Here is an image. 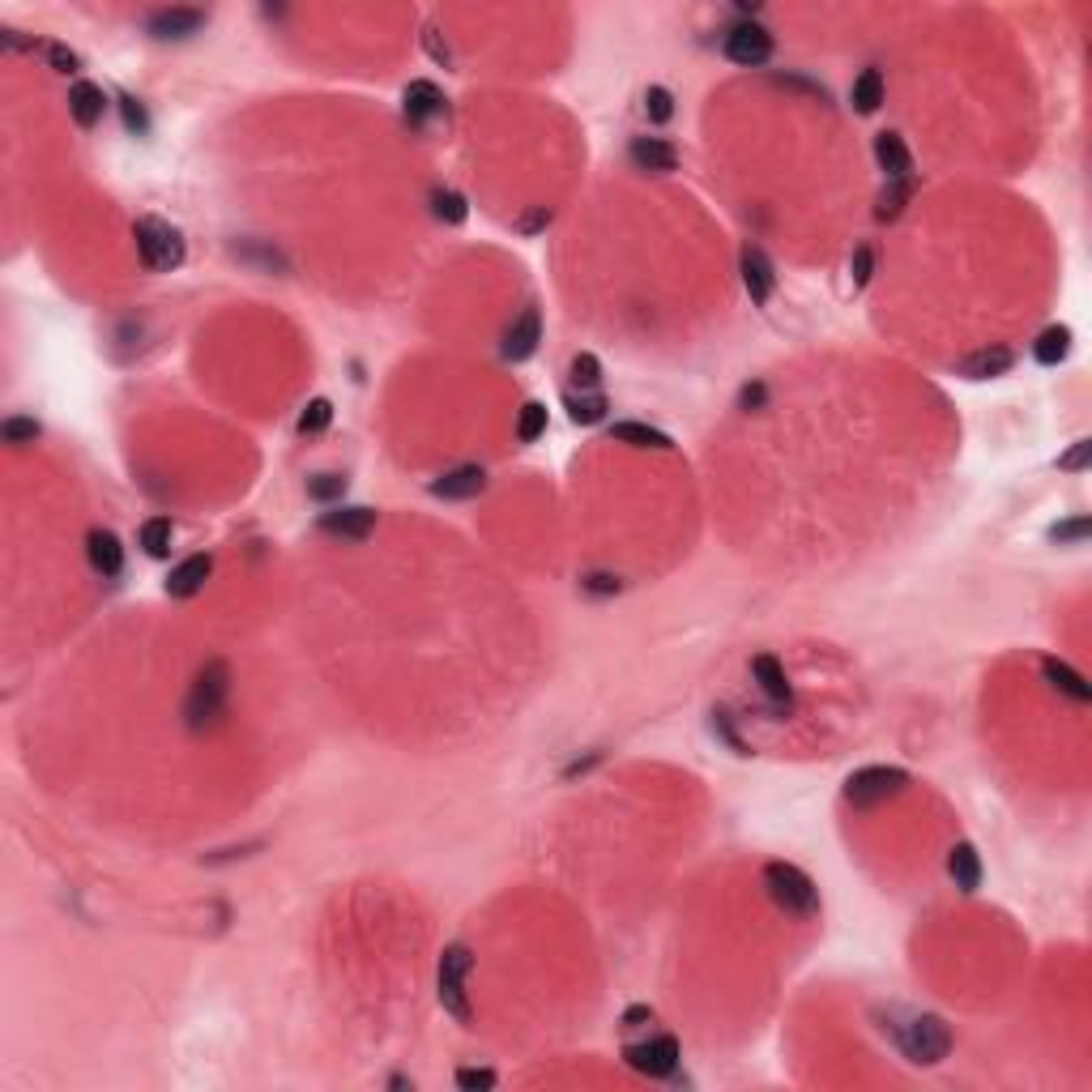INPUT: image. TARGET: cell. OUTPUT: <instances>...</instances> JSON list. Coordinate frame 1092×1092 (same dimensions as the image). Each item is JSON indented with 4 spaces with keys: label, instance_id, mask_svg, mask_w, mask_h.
<instances>
[{
    "label": "cell",
    "instance_id": "obj_10",
    "mask_svg": "<svg viewBox=\"0 0 1092 1092\" xmlns=\"http://www.w3.org/2000/svg\"><path fill=\"white\" fill-rule=\"evenodd\" d=\"M538 342H542V316H538V308H525L508 329H504V342H500V355L508 359V363H525L533 350H538Z\"/></svg>",
    "mask_w": 1092,
    "mask_h": 1092
},
{
    "label": "cell",
    "instance_id": "obj_28",
    "mask_svg": "<svg viewBox=\"0 0 1092 1092\" xmlns=\"http://www.w3.org/2000/svg\"><path fill=\"white\" fill-rule=\"evenodd\" d=\"M568 418L576 423V427H593V423H602L607 418V410H611V402L602 397V393H568Z\"/></svg>",
    "mask_w": 1092,
    "mask_h": 1092
},
{
    "label": "cell",
    "instance_id": "obj_19",
    "mask_svg": "<svg viewBox=\"0 0 1092 1092\" xmlns=\"http://www.w3.org/2000/svg\"><path fill=\"white\" fill-rule=\"evenodd\" d=\"M209 576H213V555H188V560H180V564L172 568L167 593H172V597H197Z\"/></svg>",
    "mask_w": 1092,
    "mask_h": 1092
},
{
    "label": "cell",
    "instance_id": "obj_27",
    "mask_svg": "<svg viewBox=\"0 0 1092 1092\" xmlns=\"http://www.w3.org/2000/svg\"><path fill=\"white\" fill-rule=\"evenodd\" d=\"M172 538H176L172 517H150V521H141V529H137V542H141V551H145L150 560H167V555H172Z\"/></svg>",
    "mask_w": 1092,
    "mask_h": 1092
},
{
    "label": "cell",
    "instance_id": "obj_39",
    "mask_svg": "<svg viewBox=\"0 0 1092 1092\" xmlns=\"http://www.w3.org/2000/svg\"><path fill=\"white\" fill-rule=\"evenodd\" d=\"M423 51H427V56H431L435 65H445V69L453 65V51H449V43H445L440 26H431V22L423 26Z\"/></svg>",
    "mask_w": 1092,
    "mask_h": 1092
},
{
    "label": "cell",
    "instance_id": "obj_41",
    "mask_svg": "<svg viewBox=\"0 0 1092 1092\" xmlns=\"http://www.w3.org/2000/svg\"><path fill=\"white\" fill-rule=\"evenodd\" d=\"M849 273H854V287L862 291L866 282H870V273H875V248L870 244H862V248H854V260H849Z\"/></svg>",
    "mask_w": 1092,
    "mask_h": 1092
},
{
    "label": "cell",
    "instance_id": "obj_22",
    "mask_svg": "<svg viewBox=\"0 0 1092 1092\" xmlns=\"http://www.w3.org/2000/svg\"><path fill=\"white\" fill-rule=\"evenodd\" d=\"M948 875L960 892H977L981 888V854L969 841H956L948 849Z\"/></svg>",
    "mask_w": 1092,
    "mask_h": 1092
},
{
    "label": "cell",
    "instance_id": "obj_21",
    "mask_svg": "<svg viewBox=\"0 0 1092 1092\" xmlns=\"http://www.w3.org/2000/svg\"><path fill=\"white\" fill-rule=\"evenodd\" d=\"M875 162H880V172L888 180H909L913 176V154H909L901 133H880L875 137Z\"/></svg>",
    "mask_w": 1092,
    "mask_h": 1092
},
{
    "label": "cell",
    "instance_id": "obj_9",
    "mask_svg": "<svg viewBox=\"0 0 1092 1092\" xmlns=\"http://www.w3.org/2000/svg\"><path fill=\"white\" fill-rule=\"evenodd\" d=\"M738 269H743V287H747V295H751V303H769L773 299V291H777V269H773V260H769V252L764 248H743V256H738Z\"/></svg>",
    "mask_w": 1092,
    "mask_h": 1092
},
{
    "label": "cell",
    "instance_id": "obj_2",
    "mask_svg": "<svg viewBox=\"0 0 1092 1092\" xmlns=\"http://www.w3.org/2000/svg\"><path fill=\"white\" fill-rule=\"evenodd\" d=\"M764 888H769L773 905L786 909L790 917H815L819 913V888L794 862H769L764 866Z\"/></svg>",
    "mask_w": 1092,
    "mask_h": 1092
},
{
    "label": "cell",
    "instance_id": "obj_46",
    "mask_svg": "<svg viewBox=\"0 0 1092 1092\" xmlns=\"http://www.w3.org/2000/svg\"><path fill=\"white\" fill-rule=\"evenodd\" d=\"M585 589H589V593H619V576L593 572V576H585Z\"/></svg>",
    "mask_w": 1092,
    "mask_h": 1092
},
{
    "label": "cell",
    "instance_id": "obj_42",
    "mask_svg": "<svg viewBox=\"0 0 1092 1092\" xmlns=\"http://www.w3.org/2000/svg\"><path fill=\"white\" fill-rule=\"evenodd\" d=\"M496 1084H500V1075H496V1071H486V1067H461V1071H457V1088H465V1092L496 1088Z\"/></svg>",
    "mask_w": 1092,
    "mask_h": 1092
},
{
    "label": "cell",
    "instance_id": "obj_1",
    "mask_svg": "<svg viewBox=\"0 0 1092 1092\" xmlns=\"http://www.w3.org/2000/svg\"><path fill=\"white\" fill-rule=\"evenodd\" d=\"M227 700H231V666L227 662H205V670L192 679L188 687V700H184V722L192 734L209 730L223 722L227 713Z\"/></svg>",
    "mask_w": 1092,
    "mask_h": 1092
},
{
    "label": "cell",
    "instance_id": "obj_11",
    "mask_svg": "<svg viewBox=\"0 0 1092 1092\" xmlns=\"http://www.w3.org/2000/svg\"><path fill=\"white\" fill-rule=\"evenodd\" d=\"M628 158L636 172H649V176H670L679 167V150L666 137H636L628 145Z\"/></svg>",
    "mask_w": 1092,
    "mask_h": 1092
},
{
    "label": "cell",
    "instance_id": "obj_30",
    "mask_svg": "<svg viewBox=\"0 0 1092 1092\" xmlns=\"http://www.w3.org/2000/svg\"><path fill=\"white\" fill-rule=\"evenodd\" d=\"M568 376H572V385H576L581 393H597V385H602V359L589 355V350H581V355H572Z\"/></svg>",
    "mask_w": 1092,
    "mask_h": 1092
},
{
    "label": "cell",
    "instance_id": "obj_14",
    "mask_svg": "<svg viewBox=\"0 0 1092 1092\" xmlns=\"http://www.w3.org/2000/svg\"><path fill=\"white\" fill-rule=\"evenodd\" d=\"M86 560L98 576H120L124 572V546L112 529H90L86 533Z\"/></svg>",
    "mask_w": 1092,
    "mask_h": 1092
},
{
    "label": "cell",
    "instance_id": "obj_7",
    "mask_svg": "<svg viewBox=\"0 0 1092 1092\" xmlns=\"http://www.w3.org/2000/svg\"><path fill=\"white\" fill-rule=\"evenodd\" d=\"M623 1059H628V1067L632 1071H640V1075H649V1079H666V1075H675L679 1071V1042L670 1032H658V1037H649V1042H632V1046H623Z\"/></svg>",
    "mask_w": 1092,
    "mask_h": 1092
},
{
    "label": "cell",
    "instance_id": "obj_17",
    "mask_svg": "<svg viewBox=\"0 0 1092 1092\" xmlns=\"http://www.w3.org/2000/svg\"><path fill=\"white\" fill-rule=\"evenodd\" d=\"M402 107H406V120H414V124H427V120H435L445 112V90L435 86V82H427V77H418V82H410L406 86V94H402Z\"/></svg>",
    "mask_w": 1092,
    "mask_h": 1092
},
{
    "label": "cell",
    "instance_id": "obj_4",
    "mask_svg": "<svg viewBox=\"0 0 1092 1092\" xmlns=\"http://www.w3.org/2000/svg\"><path fill=\"white\" fill-rule=\"evenodd\" d=\"M896 1042H901L905 1059H913V1063H922V1067H935V1063H943V1059L952 1054V1028L943 1024V1016L922 1011V1016H913V1020L896 1032Z\"/></svg>",
    "mask_w": 1092,
    "mask_h": 1092
},
{
    "label": "cell",
    "instance_id": "obj_29",
    "mask_svg": "<svg viewBox=\"0 0 1092 1092\" xmlns=\"http://www.w3.org/2000/svg\"><path fill=\"white\" fill-rule=\"evenodd\" d=\"M431 213L440 218L445 227H461L465 218H470V205H465V197L453 192V188H435V192H431Z\"/></svg>",
    "mask_w": 1092,
    "mask_h": 1092
},
{
    "label": "cell",
    "instance_id": "obj_15",
    "mask_svg": "<svg viewBox=\"0 0 1092 1092\" xmlns=\"http://www.w3.org/2000/svg\"><path fill=\"white\" fill-rule=\"evenodd\" d=\"M751 679L759 683V691L769 696L777 708H790V704H794V687H790V679H786V666L773 658V653H759V658H751Z\"/></svg>",
    "mask_w": 1092,
    "mask_h": 1092
},
{
    "label": "cell",
    "instance_id": "obj_44",
    "mask_svg": "<svg viewBox=\"0 0 1092 1092\" xmlns=\"http://www.w3.org/2000/svg\"><path fill=\"white\" fill-rule=\"evenodd\" d=\"M517 227H521V231H525V235H533V231H546V227H551V209H546V205H538V209H529V213H525V218H521V223H517Z\"/></svg>",
    "mask_w": 1092,
    "mask_h": 1092
},
{
    "label": "cell",
    "instance_id": "obj_34",
    "mask_svg": "<svg viewBox=\"0 0 1092 1092\" xmlns=\"http://www.w3.org/2000/svg\"><path fill=\"white\" fill-rule=\"evenodd\" d=\"M0 440H5V445H14V449H22V445H35V440H39V423H35L30 414H14V418H5V423H0Z\"/></svg>",
    "mask_w": 1092,
    "mask_h": 1092
},
{
    "label": "cell",
    "instance_id": "obj_35",
    "mask_svg": "<svg viewBox=\"0 0 1092 1092\" xmlns=\"http://www.w3.org/2000/svg\"><path fill=\"white\" fill-rule=\"evenodd\" d=\"M644 116L653 124H670L675 120V94L666 86H649L644 90Z\"/></svg>",
    "mask_w": 1092,
    "mask_h": 1092
},
{
    "label": "cell",
    "instance_id": "obj_40",
    "mask_svg": "<svg viewBox=\"0 0 1092 1092\" xmlns=\"http://www.w3.org/2000/svg\"><path fill=\"white\" fill-rule=\"evenodd\" d=\"M120 112H124V129H129V133H137V137H145V133H150V116H145L141 98H133V94H120Z\"/></svg>",
    "mask_w": 1092,
    "mask_h": 1092
},
{
    "label": "cell",
    "instance_id": "obj_6",
    "mask_svg": "<svg viewBox=\"0 0 1092 1092\" xmlns=\"http://www.w3.org/2000/svg\"><path fill=\"white\" fill-rule=\"evenodd\" d=\"M905 786H909V773H905V769H892V764H870V769H858V773L845 781V798H849L854 806H875V802L896 798Z\"/></svg>",
    "mask_w": 1092,
    "mask_h": 1092
},
{
    "label": "cell",
    "instance_id": "obj_45",
    "mask_svg": "<svg viewBox=\"0 0 1092 1092\" xmlns=\"http://www.w3.org/2000/svg\"><path fill=\"white\" fill-rule=\"evenodd\" d=\"M653 1020H658V1011H653L649 1003H636V1007L623 1011V1028H644V1024H653Z\"/></svg>",
    "mask_w": 1092,
    "mask_h": 1092
},
{
    "label": "cell",
    "instance_id": "obj_33",
    "mask_svg": "<svg viewBox=\"0 0 1092 1092\" xmlns=\"http://www.w3.org/2000/svg\"><path fill=\"white\" fill-rule=\"evenodd\" d=\"M909 192H913V180H892V188L880 192V205H875V218H880V223H892V218H901Z\"/></svg>",
    "mask_w": 1092,
    "mask_h": 1092
},
{
    "label": "cell",
    "instance_id": "obj_16",
    "mask_svg": "<svg viewBox=\"0 0 1092 1092\" xmlns=\"http://www.w3.org/2000/svg\"><path fill=\"white\" fill-rule=\"evenodd\" d=\"M205 22H209L205 9H158V14H150L145 30H150L154 39H188V35H197Z\"/></svg>",
    "mask_w": 1092,
    "mask_h": 1092
},
{
    "label": "cell",
    "instance_id": "obj_13",
    "mask_svg": "<svg viewBox=\"0 0 1092 1092\" xmlns=\"http://www.w3.org/2000/svg\"><path fill=\"white\" fill-rule=\"evenodd\" d=\"M324 533H334V538H350V542H363V538H371L376 533V513L371 508H329V513H320V521H316Z\"/></svg>",
    "mask_w": 1092,
    "mask_h": 1092
},
{
    "label": "cell",
    "instance_id": "obj_5",
    "mask_svg": "<svg viewBox=\"0 0 1092 1092\" xmlns=\"http://www.w3.org/2000/svg\"><path fill=\"white\" fill-rule=\"evenodd\" d=\"M470 969H474V956H470L465 943L445 948V956H440V977H435V995H440V1007H445L457 1024H470V1020H474V1007H470V995H465Z\"/></svg>",
    "mask_w": 1092,
    "mask_h": 1092
},
{
    "label": "cell",
    "instance_id": "obj_37",
    "mask_svg": "<svg viewBox=\"0 0 1092 1092\" xmlns=\"http://www.w3.org/2000/svg\"><path fill=\"white\" fill-rule=\"evenodd\" d=\"M1088 529H1092L1088 517H1071V521L1050 525V542H1059V546H1079V542L1088 538Z\"/></svg>",
    "mask_w": 1092,
    "mask_h": 1092
},
{
    "label": "cell",
    "instance_id": "obj_24",
    "mask_svg": "<svg viewBox=\"0 0 1092 1092\" xmlns=\"http://www.w3.org/2000/svg\"><path fill=\"white\" fill-rule=\"evenodd\" d=\"M611 440H619V445H632V449H658V453H666V449H675V440L666 431H658V427H649V423H615L611 427Z\"/></svg>",
    "mask_w": 1092,
    "mask_h": 1092
},
{
    "label": "cell",
    "instance_id": "obj_20",
    "mask_svg": "<svg viewBox=\"0 0 1092 1092\" xmlns=\"http://www.w3.org/2000/svg\"><path fill=\"white\" fill-rule=\"evenodd\" d=\"M69 116H73L82 129H94V124L107 116V94H103V86H94V82H73V86H69Z\"/></svg>",
    "mask_w": 1092,
    "mask_h": 1092
},
{
    "label": "cell",
    "instance_id": "obj_12",
    "mask_svg": "<svg viewBox=\"0 0 1092 1092\" xmlns=\"http://www.w3.org/2000/svg\"><path fill=\"white\" fill-rule=\"evenodd\" d=\"M427 491L435 500H474V496H482V491H486V470L482 465H457V470L435 478Z\"/></svg>",
    "mask_w": 1092,
    "mask_h": 1092
},
{
    "label": "cell",
    "instance_id": "obj_43",
    "mask_svg": "<svg viewBox=\"0 0 1092 1092\" xmlns=\"http://www.w3.org/2000/svg\"><path fill=\"white\" fill-rule=\"evenodd\" d=\"M1088 465H1092V440H1075L1071 453L1059 457V470H1067V474H1079V470H1088Z\"/></svg>",
    "mask_w": 1092,
    "mask_h": 1092
},
{
    "label": "cell",
    "instance_id": "obj_8",
    "mask_svg": "<svg viewBox=\"0 0 1092 1092\" xmlns=\"http://www.w3.org/2000/svg\"><path fill=\"white\" fill-rule=\"evenodd\" d=\"M722 47H726V61L738 65V69H759V65L773 61V35H769V26H759V22L730 26Z\"/></svg>",
    "mask_w": 1092,
    "mask_h": 1092
},
{
    "label": "cell",
    "instance_id": "obj_26",
    "mask_svg": "<svg viewBox=\"0 0 1092 1092\" xmlns=\"http://www.w3.org/2000/svg\"><path fill=\"white\" fill-rule=\"evenodd\" d=\"M1067 355H1071V329H1067V324H1050V329L1037 334L1032 359L1042 363V367H1059Z\"/></svg>",
    "mask_w": 1092,
    "mask_h": 1092
},
{
    "label": "cell",
    "instance_id": "obj_31",
    "mask_svg": "<svg viewBox=\"0 0 1092 1092\" xmlns=\"http://www.w3.org/2000/svg\"><path fill=\"white\" fill-rule=\"evenodd\" d=\"M329 423H334V402H329V397H312V402L303 406L295 431H299V435H320Z\"/></svg>",
    "mask_w": 1092,
    "mask_h": 1092
},
{
    "label": "cell",
    "instance_id": "obj_23",
    "mask_svg": "<svg viewBox=\"0 0 1092 1092\" xmlns=\"http://www.w3.org/2000/svg\"><path fill=\"white\" fill-rule=\"evenodd\" d=\"M884 94H888V86H884V73H880L875 65L862 69V73L854 77V86H849V103H854L858 116H875L880 107H884Z\"/></svg>",
    "mask_w": 1092,
    "mask_h": 1092
},
{
    "label": "cell",
    "instance_id": "obj_38",
    "mask_svg": "<svg viewBox=\"0 0 1092 1092\" xmlns=\"http://www.w3.org/2000/svg\"><path fill=\"white\" fill-rule=\"evenodd\" d=\"M43 47V56H47V65L56 69V73H77L82 69V56L73 47H65V43H39Z\"/></svg>",
    "mask_w": 1092,
    "mask_h": 1092
},
{
    "label": "cell",
    "instance_id": "obj_3",
    "mask_svg": "<svg viewBox=\"0 0 1092 1092\" xmlns=\"http://www.w3.org/2000/svg\"><path fill=\"white\" fill-rule=\"evenodd\" d=\"M133 240H137L141 265L150 273H172V269L184 265V235H180V227L167 223V218H154V213L137 218Z\"/></svg>",
    "mask_w": 1092,
    "mask_h": 1092
},
{
    "label": "cell",
    "instance_id": "obj_18",
    "mask_svg": "<svg viewBox=\"0 0 1092 1092\" xmlns=\"http://www.w3.org/2000/svg\"><path fill=\"white\" fill-rule=\"evenodd\" d=\"M1016 363V355L1007 346H986V350H973L956 363V376L964 380H995V376H1007Z\"/></svg>",
    "mask_w": 1092,
    "mask_h": 1092
},
{
    "label": "cell",
    "instance_id": "obj_32",
    "mask_svg": "<svg viewBox=\"0 0 1092 1092\" xmlns=\"http://www.w3.org/2000/svg\"><path fill=\"white\" fill-rule=\"evenodd\" d=\"M546 435V406L542 402H525L521 414H517V440L521 445H533Z\"/></svg>",
    "mask_w": 1092,
    "mask_h": 1092
},
{
    "label": "cell",
    "instance_id": "obj_25",
    "mask_svg": "<svg viewBox=\"0 0 1092 1092\" xmlns=\"http://www.w3.org/2000/svg\"><path fill=\"white\" fill-rule=\"evenodd\" d=\"M1042 670H1046L1050 687H1054V691H1063V696H1071L1075 704H1088V700H1092V687H1088V679H1084L1079 670H1071L1067 662H1059V658H1046V662H1042Z\"/></svg>",
    "mask_w": 1092,
    "mask_h": 1092
},
{
    "label": "cell",
    "instance_id": "obj_36",
    "mask_svg": "<svg viewBox=\"0 0 1092 1092\" xmlns=\"http://www.w3.org/2000/svg\"><path fill=\"white\" fill-rule=\"evenodd\" d=\"M308 496L320 500V504L342 500V496H346V478H342V474H316V478L308 482Z\"/></svg>",
    "mask_w": 1092,
    "mask_h": 1092
}]
</instances>
